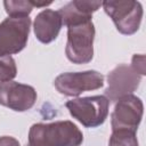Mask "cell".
Here are the masks:
<instances>
[{
    "mask_svg": "<svg viewBox=\"0 0 146 146\" xmlns=\"http://www.w3.org/2000/svg\"><path fill=\"white\" fill-rule=\"evenodd\" d=\"M110 146H138L136 132L128 130H115L108 141Z\"/></svg>",
    "mask_w": 146,
    "mask_h": 146,
    "instance_id": "13",
    "label": "cell"
},
{
    "mask_svg": "<svg viewBox=\"0 0 146 146\" xmlns=\"http://www.w3.org/2000/svg\"><path fill=\"white\" fill-rule=\"evenodd\" d=\"M102 7L100 1H81L74 0L62 7L58 13L62 17L63 25L68 26L82 22L91 21L92 13Z\"/></svg>",
    "mask_w": 146,
    "mask_h": 146,
    "instance_id": "11",
    "label": "cell"
},
{
    "mask_svg": "<svg viewBox=\"0 0 146 146\" xmlns=\"http://www.w3.org/2000/svg\"><path fill=\"white\" fill-rule=\"evenodd\" d=\"M131 67L139 75H145V56L144 55H133Z\"/></svg>",
    "mask_w": 146,
    "mask_h": 146,
    "instance_id": "15",
    "label": "cell"
},
{
    "mask_svg": "<svg viewBox=\"0 0 146 146\" xmlns=\"http://www.w3.org/2000/svg\"><path fill=\"white\" fill-rule=\"evenodd\" d=\"M36 100V91L33 87L7 81L0 83V104L16 112L30 110Z\"/></svg>",
    "mask_w": 146,
    "mask_h": 146,
    "instance_id": "9",
    "label": "cell"
},
{
    "mask_svg": "<svg viewBox=\"0 0 146 146\" xmlns=\"http://www.w3.org/2000/svg\"><path fill=\"white\" fill-rule=\"evenodd\" d=\"M141 75L131 66L121 64L112 70L107 75L108 87L105 90V97L108 102H116L123 96L131 95L139 86Z\"/></svg>",
    "mask_w": 146,
    "mask_h": 146,
    "instance_id": "8",
    "label": "cell"
},
{
    "mask_svg": "<svg viewBox=\"0 0 146 146\" xmlns=\"http://www.w3.org/2000/svg\"><path fill=\"white\" fill-rule=\"evenodd\" d=\"M112 113V130L136 132L143 117V102L133 95H127L116 100Z\"/></svg>",
    "mask_w": 146,
    "mask_h": 146,
    "instance_id": "7",
    "label": "cell"
},
{
    "mask_svg": "<svg viewBox=\"0 0 146 146\" xmlns=\"http://www.w3.org/2000/svg\"><path fill=\"white\" fill-rule=\"evenodd\" d=\"M83 135L71 121L36 123L29 131V146H79Z\"/></svg>",
    "mask_w": 146,
    "mask_h": 146,
    "instance_id": "1",
    "label": "cell"
},
{
    "mask_svg": "<svg viewBox=\"0 0 146 146\" xmlns=\"http://www.w3.org/2000/svg\"><path fill=\"white\" fill-rule=\"evenodd\" d=\"M17 74V67L11 56H0V82L11 81Z\"/></svg>",
    "mask_w": 146,
    "mask_h": 146,
    "instance_id": "14",
    "label": "cell"
},
{
    "mask_svg": "<svg viewBox=\"0 0 146 146\" xmlns=\"http://www.w3.org/2000/svg\"><path fill=\"white\" fill-rule=\"evenodd\" d=\"M31 19L8 17L0 23V56H10L22 51L29 39Z\"/></svg>",
    "mask_w": 146,
    "mask_h": 146,
    "instance_id": "5",
    "label": "cell"
},
{
    "mask_svg": "<svg viewBox=\"0 0 146 146\" xmlns=\"http://www.w3.org/2000/svg\"><path fill=\"white\" fill-rule=\"evenodd\" d=\"M54 86L62 95L79 96L81 92L102 88L104 86V75L92 70L62 73L55 79Z\"/></svg>",
    "mask_w": 146,
    "mask_h": 146,
    "instance_id": "6",
    "label": "cell"
},
{
    "mask_svg": "<svg viewBox=\"0 0 146 146\" xmlns=\"http://www.w3.org/2000/svg\"><path fill=\"white\" fill-rule=\"evenodd\" d=\"M0 146H21V145L14 137L3 136L0 137Z\"/></svg>",
    "mask_w": 146,
    "mask_h": 146,
    "instance_id": "16",
    "label": "cell"
},
{
    "mask_svg": "<svg viewBox=\"0 0 146 146\" xmlns=\"http://www.w3.org/2000/svg\"><path fill=\"white\" fill-rule=\"evenodd\" d=\"M95 26L92 21L82 22L67 26L66 57L74 64H86L94 56Z\"/></svg>",
    "mask_w": 146,
    "mask_h": 146,
    "instance_id": "2",
    "label": "cell"
},
{
    "mask_svg": "<svg viewBox=\"0 0 146 146\" xmlns=\"http://www.w3.org/2000/svg\"><path fill=\"white\" fill-rule=\"evenodd\" d=\"M63 26L62 17L57 11L44 9L39 13L34 19V34L42 43H50L57 36Z\"/></svg>",
    "mask_w": 146,
    "mask_h": 146,
    "instance_id": "10",
    "label": "cell"
},
{
    "mask_svg": "<svg viewBox=\"0 0 146 146\" xmlns=\"http://www.w3.org/2000/svg\"><path fill=\"white\" fill-rule=\"evenodd\" d=\"M31 3H32V6H33V8L34 7H46V6H49V5H51V1H43V2H39V1H32L31 0Z\"/></svg>",
    "mask_w": 146,
    "mask_h": 146,
    "instance_id": "17",
    "label": "cell"
},
{
    "mask_svg": "<svg viewBox=\"0 0 146 146\" xmlns=\"http://www.w3.org/2000/svg\"><path fill=\"white\" fill-rule=\"evenodd\" d=\"M3 6L6 9V13L9 15V17L13 18H24L29 17L31 14L33 6L31 3V0H18V1H3Z\"/></svg>",
    "mask_w": 146,
    "mask_h": 146,
    "instance_id": "12",
    "label": "cell"
},
{
    "mask_svg": "<svg viewBox=\"0 0 146 146\" xmlns=\"http://www.w3.org/2000/svg\"><path fill=\"white\" fill-rule=\"evenodd\" d=\"M102 6L120 33L130 35L138 31L143 17L140 2L133 0L103 1Z\"/></svg>",
    "mask_w": 146,
    "mask_h": 146,
    "instance_id": "4",
    "label": "cell"
},
{
    "mask_svg": "<svg viewBox=\"0 0 146 146\" xmlns=\"http://www.w3.org/2000/svg\"><path fill=\"white\" fill-rule=\"evenodd\" d=\"M65 105L70 114L82 125L96 128L105 122L110 102L105 96H91L68 100Z\"/></svg>",
    "mask_w": 146,
    "mask_h": 146,
    "instance_id": "3",
    "label": "cell"
}]
</instances>
